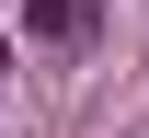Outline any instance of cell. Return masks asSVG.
<instances>
[{
  "label": "cell",
  "mask_w": 149,
  "mask_h": 138,
  "mask_svg": "<svg viewBox=\"0 0 149 138\" xmlns=\"http://www.w3.org/2000/svg\"><path fill=\"white\" fill-rule=\"evenodd\" d=\"M92 12H103V0H23V35H35V46H80Z\"/></svg>",
  "instance_id": "6da1fadb"
},
{
  "label": "cell",
  "mask_w": 149,
  "mask_h": 138,
  "mask_svg": "<svg viewBox=\"0 0 149 138\" xmlns=\"http://www.w3.org/2000/svg\"><path fill=\"white\" fill-rule=\"evenodd\" d=\"M0 81H12V58H0Z\"/></svg>",
  "instance_id": "7a4b0ae2"
}]
</instances>
